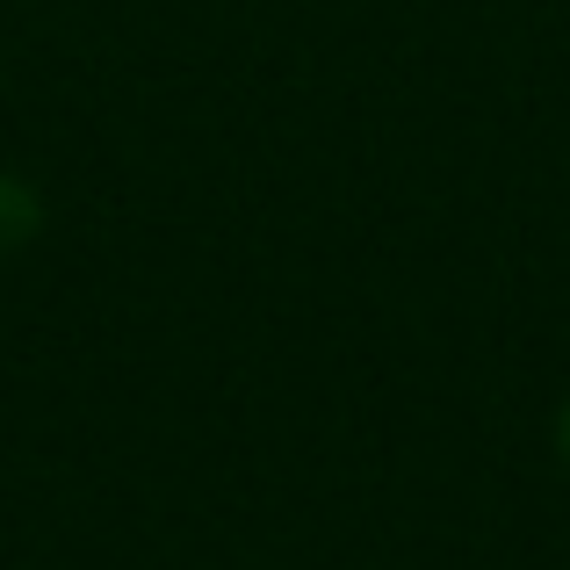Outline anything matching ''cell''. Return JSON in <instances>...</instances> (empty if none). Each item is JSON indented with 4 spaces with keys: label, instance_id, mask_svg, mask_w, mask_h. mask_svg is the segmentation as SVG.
Wrapping results in <instances>:
<instances>
[{
    "label": "cell",
    "instance_id": "1",
    "mask_svg": "<svg viewBox=\"0 0 570 570\" xmlns=\"http://www.w3.org/2000/svg\"><path fill=\"white\" fill-rule=\"evenodd\" d=\"M43 232V195L22 181V174H0V253L29 246Z\"/></svg>",
    "mask_w": 570,
    "mask_h": 570
},
{
    "label": "cell",
    "instance_id": "2",
    "mask_svg": "<svg viewBox=\"0 0 570 570\" xmlns=\"http://www.w3.org/2000/svg\"><path fill=\"white\" fill-rule=\"evenodd\" d=\"M557 441H563V462H570V404H563V426H557Z\"/></svg>",
    "mask_w": 570,
    "mask_h": 570
}]
</instances>
